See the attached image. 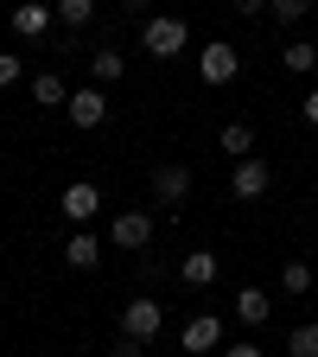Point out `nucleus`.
Instances as JSON below:
<instances>
[{
    "label": "nucleus",
    "mask_w": 318,
    "mask_h": 357,
    "mask_svg": "<svg viewBox=\"0 0 318 357\" xmlns=\"http://www.w3.org/2000/svg\"><path fill=\"white\" fill-rule=\"evenodd\" d=\"M178 281H185V287H210L216 281V255L210 249H191L185 261H178Z\"/></svg>",
    "instance_id": "obj_11"
},
{
    "label": "nucleus",
    "mask_w": 318,
    "mask_h": 357,
    "mask_svg": "<svg viewBox=\"0 0 318 357\" xmlns=\"http://www.w3.org/2000/svg\"><path fill=\"white\" fill-rule=\"evenodd\" d=\"M64 115H70L77 128H102V121H109V96H102V83H89V89H77V96L64 102Z\"/></svg>",
    "instance_id": "obj_5"
},
{
    "label": "nucleus",
    "mask_w": 318,
    "mask_h": 357,
    "mask_svg": "<svg viewBox=\"0 0 318 357\" xmlns=\"http://www.w3.org/2000/svg\"><path fill=\"white\" fill-rule=\"evenodd\" d=\"M121 7H127V13H141V7H147V0H121Z\"/></svg>",
    "instance_id": "obj_27"
},
{
    "label": "nucleus",
    "mask_w": 318,
    "mask_h": 357,
    "mask_svg": "<svg viewBox=\"0 0 318 357\" xmlns=\"http://www.w3.org/2000/svg\"><path fill=\"white\" fill-rule=\"evenodd\" d=\"M280 58H287V70H312V64H318V45H312V38H293Z\"/></svg>",
    "instance_id": "obj_18"
},
{
    "label": "nucleus",
    "mask_w": 318,
    "mask_h": 357,
    "mask_svg": "<svg viewBox=\"0 0 318 357\" xmlns=\"http://www.w3.org/2000/svg\"><path fill=\"white\" fill-rule=\"evenodd\" d=\"M280 287H287V294H312V268H305V261H287V268H280Z\"/></svg>",
    "instance_id": "obj_21"
},
{
    "label": "nucleus",
    "mask_w": 318,
    "mask_h": 357,
    "mask_svg": "<svg viewBox=\"0 0 318 357\" xmlns=\"http://www.w3.org/2000/svg\"><path fill=\"white\" fill-rule=\"evenodd\" d=\"M64 26H89V20H96V0H58V7H51Z\"/></svg>",
    "instance_id": "obj_16"
},
{
    "label": "nucleus",
    "mask_w": 318,
    "mask_h": 357,
    "mask_svg": "<svg viewBox=\"0 0 318 357\" xmlns=\"http://www.w3.org/2000/svg\"><path fill=\"white\" fill-rule=\"evenodd\" d=\"M299 115H305V121L318 128V89H305V102H299Z\"/></svg>",
    "instance_id": "obj_24"
},
{
    "label": "nucleus",
    "mask_w": 318,
    "mask_h": 357,
    "mask_svg": "<svg viewBox=\"0 0 318 357\" xmlns=\"http://www.w3.org/2000/svg\"><path fill=\"white\" fill-rule=\"evenodd\" d=\"M32 102H38V109H64V102H70L64 77H58V70H38V77H32Z\"/></svg>",
    "instance_id": "obj_12"
},
{
    "label": "nucleus",
    "mask_w": 318,
    "mask_h": 357,
    "mask_svg": "<svg viewBox=\"0 0 318 357\" xmlns=\"http://www.w3.org/2000/svg\"><path fill=\"white\" fill-rule=\"evenodd\" d=\"M185 45H191V26L178 20V13H153V20L141 26V52H147V58H178Z\"/></svg>",
    "instance_id": "obj_1"
},
{
    "label": "nucleus",
    "mask_w": 318,
    "mask_h": 357,
    "mask_svg": "<svg viewBox=\"0 0 318 357\" xmlns=\"http://www.w3.org/2000/svg\"><path fill=\"white\" fill-rule=\"evenodd\" d=\"M223 357H267V351H261V344H248V338H242V344H230V351H223Z\"/></svg>",
    "instance_id": "obj_25"
},
{
    "label": "nucleus",
    "mask_w": 318,
    "mask_h": 357,
    "mask_svg": "<svg viewBox=\"0 0 318 357\" xmlns=\"http://www.w3.org/2000/svg\"><path fill=\"white\" fill-rule=\"evenodd\" d=\"M109 243H115V249H147V243H153V217H147V211H121V217L109 223Z\"/></svg>",
    "instance_id": "obj_4"
},
{
    "label": "nucleus",
    "mask_w": 318,
    "mask_h": 357,
    "mask_svg": "<svg viewBox=\"0 0 318 357\" xmlns=\"http://www.w3.org/2000/svg\"><path fill=\"white\" fill-rule=\"evenodd\" d=\"M287 357H318V319H305V326L287 338Z\"/></svg>",
    "instance_id": "obj_17"
},
{
    "label": "nucleus",
    "mask_w": 318,
    "mask_h": 357,
    "mask_svg": "<svg viewBox=\"0 0 318 357\" xmlns=\"http://www.w3.org/2000/svg\"><path fill=\"white\" fill-rule=\"evenodd\" d=\"M153 198L159 204H185L191 198V172L185 166H153Z\"/></svg>",
    "instance_id": "obj_9"
},
{
    "label": "nucleus",
    "mask_w": 318,
    "mask_h": 357,
    "mask_svg": "<svg viewBox=\"0 0 318 357\" xmlns=\"http://www.w3.org/2000/svg\"><path fill=\"white\" fill-rule=\"evenodd\" d=\"M109 357H147V344H141V338H121V344H115Z\"/></svg>",
    "instance_id": "obj_23"
},
{
    "label": "nucleus",
    "mask_w": 318,
    "mask_h": 357,
    "mask_svg": "<svg viewBox=\"0 0 318 357\" xmlns=\"http://www.w3.org/2000/svg\"><path fill=\"white\" fill-rule=\"evenodd\" d=\"M236 70H242V52H236V45H204V52H198V77L204 83H236Z\"/></svg>",
    "instance_id": "obj_3"
},
{
    "label": "nucleus",
    "mask_w": 318,
    "mask_h": 357,
    "mask_svg": "<svg viewBox=\"0 0 318 357\" xmlns=\"http://www.w3.org/2000/svg\"><path fill=\"white\" fill-rule=\"evenodd\" d=\"M58 204H64V217H70V223H89V217L102 211V192L89 185V178H77V185H64V198H58Z\"/></svg>",
    "instance_id": "obj_8"
},
{
    "label": "nucleus",
    "mask_w": 318,
    "mask_h": 357,
    "mask_svg": "<svg viewBox=\"0 0 318 357\" xmlns=\"http://www.w3.org/2000/svg\"><path fill=\"white\" fill-rule=\"evenodd\" d=\"M178 344H185L191 357H210V351L223 344V319H216V312H198V319L185 326V338H178Z\"/></svg>",
    "instance_id": "obj_7"
},
{
    "label": "nucleus",
    "mask_w": 318,
    "mask_h": 357,
    "mask_svg": "<svg viewBox=\"0 0 318 357\" xmlns=\"http://www.w3.org/2000/svg\"><path fill=\"white\" fill-rule=\"evenodd\" d=\"M13 83H19V58H13V52H0V89H13Z\"/></svg>",
    "instance_id": "obj_22"
},
{
    "label": "nucleus",
    "mask_w": 318,
    "mask_h": 357,
    "mask_svg": "<svg viewBox=\"0 0 318 357\" xmlns=\"http://www.w3.org/2000/svg\"><path fill=\"white\" fill-rule=\"evenodd\" d=\"M159 326H166V306L159 300H127L121 306V338H159Z\"/></svg>",
    "instance_id": "obj_2"
},
{
    "label": "nucleus",
    "mask_w": 318,
    "mask_h": 357,
    "mask_svg": "<svg viewBox=\"0 0 318 357\" xmlns=\"http://www.w3.org/2000/svg\"><path fill=\"white\" fill-rule=\"evenodd\" d=\"M267 312H274V300H267L261 287H242V294H236V319H242V326H267Z\"/></svg>",
    "instance_id": "obj_13"
},
{
    "label": "nucleus",
    "mask_w": 318,
    "mask_h": 357,
    "mask_svg": "<svg viewBox=\"0 0 318 357\" xmlns=\"http://www.w3.org/2000/svg\"><path fill=\"white\" fill-rule=\"evenodd\" d=\"M223 153L248 160V153H255V128H248V121H230V128H223Z\"/></svg>",
    "instance_id": "obj_15"
},
{
    "label": "nucleus",
    "mask_w": 318,
    "mask_h": 357,
    "mask_svg": "<svg viewBox=\"0 0 318 357\" xmlns=\"http://www.w3.org/2000/svg\"><path fill=\"white\" fill-rule=\"evenodd\" d=\"M267 185H274V166H267L261 153H248V160H236V178H230V192H236V198H261Z\"/></svg>",
    "instance_id": "obj_6"
},
{
    "label": "nucleus",
    "mask_w": 318,
    "mask_h": 357,
    "mask_svg": "<svg viewBox=\"0 0 318 357\" xmlns=\"http://www.w3.org/2000/svg\"><path fill=\"white\" fill-rule=\"evenodd\" d=\"M64 261H70V268H96V261H102V243L89 236V230H77V236L64 243Z\"/></svg>",
    "instance_id": "obj_14"
},
{
    "label": "nucleus",
    "mask_w": 318,
    "mask_h": 357,
    "mask_svg": "<svg viewBox=\"0 0 318 357\" xmlns=\"http://www.w3.org/2000/svg\"><path fill=\"white\" fill-rule=\"evenodd\" d=\"M236 13H267V0H236Z\"/></svg>",
    "instance_id": "obj_26"
},
{
    "label": "nucleus",
    "mask_w": 318,
    "mask_h": 357,
    "mask_svg": "<svg viewBox=\"0 0 318 357\" xmlns=\"http://www.w3.org/2000/svg\"><path fill=\"white\" fill-rule=\"evenodd\" d=\"M89 70H96V83H115V77L127 70V58H121V52H96V58H89Z\"/></svg>",
    "instance_id": "obj_19"
},
{
    "label": "nucleus",
    "mask_w": 318,
    "mask_h": 357,
    "mask_svg": "<svg viewBox=\"0 0 318 357\" xmlns=\"http://www.w3.org/2000/svg\"><path fill=\"white\" fill-rule=\"evenodd\" d=\"M51 7H38V0H26V7H13V32L19 38H45V32H51Z\"/></svg>",
    "instance_id": "obj_10"
},
{
    "label": "nucleus",
    "mask_w": 318,
    "mask_h": 357,
    "mask_svg": "<svg viewBox=\"0 0 318 357\" xmlns=\"http://www.w3.org/2000/svg\"><path fill=\"white\" fill-rule=\"evenodd\" d=\"M267 13H274L280 26H299V20L312 13V0H267Z\"/></svg>",
    "instance_id": "obj_20"
}]
</instances>
